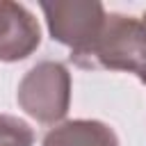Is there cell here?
<instances>
[{
  "label": "cell",
  "instance_id": "6da1fadb",
  "mask_svg": "<svg viewBox=\"0 0 146 146\" xmlns=\"http://www.w3.org/2000/svg\"><path fill=\"white\" fill-rule=\"evenodd\" d=\"M71 62L80 68H105L135 73L146 84V25L141 18L125 14H107L98 36L82 50L71 52Z\"/></svg>",
  "mask_w": 146,
  "mask_h": 146
},
{
  "label": "cell",
  "instance_id": "7a4b0ae2",
  "mask_svg": "<svg viewBox=\"0 0 146 146\" xmlns=\"http://www.w3.org/2000/svg\"><path fill=\"white\" fill-rule=\"evenodd\" d=\"M16 100L25 114L39 123H57L71 105V73L62 62H39L32 66L16 91Z\"/></svg>",
  "mask_w": 146,
  "mask_h": 146
},
{
  "label": "cell",
  "instance_id": "3957f363",
  "mask_svg": "<svg viewBox=\"0 0 146 146\" xmlns=\"http://www.w3.org/2000/svg\"><path fill=\"white\" fill-rule=\"evenodd\" d=\"M50 36L78 52L87 48L105 23V7L96 0H55L41 2Z\"/></svg>",
  "mask_w": 146,
  "mask_h": 146
},
{
  "label": "cell",
  "instance_id": "277c9868",
  "mask_svg": "<svg viewBox=\"0 0 146 146\" xmlns=\"http://www.w3.org/2000/svg\"><path fill=\"white\" fill-rule=\"evenodd\" d=\"M41 43V27L34 14L11 0H0V62L30 57Z\"/></svg>",
  "mask_w": 146,
  "mask_h": 146
},
{
  "label": "cell",
  "instance_id": "5b68a950",
  "mask_svg": "<svg viewBox=\"0 0 146 146\" xmlns=\"http://www.w3.org/2000/svg\"><path fill=\"white\" fill-rule=\"evenodd\" d=\"M41 146H119V137L103 121L75 119L48 130Z\"/></svg>",
  "mask_w": 146,
  "mask_h": 146
},
{
  "label": "cell",
  "instance_id": "8992f818",
  "mask_svg": "<svg viewBox=\"0 0 146 146\" xmlns=\"http://www.w3.org/2000/svg\"><path fill=\"white\" fill-rule=\"evenodd\" d=\"M34 132L32 128L11 114H0V146H32Z\"/></svg>",
  "mask_w": 146,
  "mask_h": 146
},
{
  "label": "cell",
  "instance_id": "52a82bcc",
  "mask_svg": "<svg viewBox=\"0 0 146 146\" xmlns=\"http://www.w3.org/2000/svg\"><path fill=\"white\" fill-rule=\"evenodd\" d=\"M141 21H144V25H146V11H144V16H141Z\"/></svg>",
  "mask_w": 146,
  "mask_h": 146
}]
</instances>
